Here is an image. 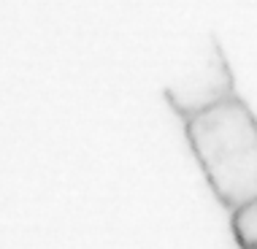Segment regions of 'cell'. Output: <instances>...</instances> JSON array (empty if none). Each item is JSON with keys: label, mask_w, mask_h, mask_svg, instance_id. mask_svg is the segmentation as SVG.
Masks as SVG:
<instances>
[{"label": "cell", "mask_w": 257, "mask_h": 249, "mask_svg": "<svg viewBox=\"0 0 257 249\" xmlns=\"http://www.w3.org/2000/svg\"><path fill=\"white\" fill-rule=\"evenodd\" d=\"M165 95H168L171 106L179 114H184L187 119L235 98L230 68H227V60L222 57V49L217 41L214 38L208 41L203 60L192 68V73H187L184 79H179L176 84L165 89Z\"/></svg>", "instance_id": "obj_2"}, {"label": "cell", "mask_w": 257, "mask_h": 249, "mask_svg": "<svg viewBox=\"0 0 257 249\" xmlns=\"http://www.w3.org/2000/svg\"><path fill=\"white\" fill-rule=\"evenodd\" d=\"M233 233L244 249H257V198L233 209Z\"/></svg>", "instance_id": "obj_3"}, {"label": "cell", "mask_w": 257, "mask_h": 249, "mask_svg": "<svg viewBox=\"0 0 257 249\" xmlns=\"http://www.w3.org/2000/svg\"><path fill=\"white\" fill-rule=\"evenodd\" d=\"M187 138L227 209L257 198V119L244 100L230 98L187 119Z\"/></svg>", "instance_id": "obj_1"}]
</instances>
